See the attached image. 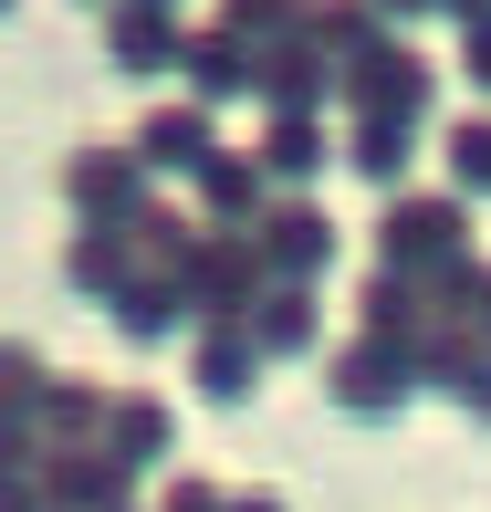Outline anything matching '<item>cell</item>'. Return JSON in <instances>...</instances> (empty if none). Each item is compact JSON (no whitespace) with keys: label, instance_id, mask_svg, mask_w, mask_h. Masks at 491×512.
I'll return each instance as SVG.
<instances>
[{"label":"cell","instance_id":"cell-3","mask_svg":"<svg viewBox=\"0 0 491 512\" xmlns=\"http://www.w3.org/2000/svg\"><path fill=\"white\" fill-rule=\"evenodd\" d=\"M345 115H397V126H429V95H439V63L418 53V42H387V53H366L356 74H335Z\"/></svg>","mask_w":491,"mask_h":512},{"label":"cell","instance_id":"cell-16","mask_svg":"<svg viewBox=\"0 0 491 512\" xmlns=\"http://www.w3.org/2000/svg\"><path fill=\"white\" fill-rule=\"evenodd\" d=\"M105 314H115V335H126V345H168L178 324H189V293H178V272H147V262H136V283L115 293Z\"/></svg>","mask_w":491,"mask_h":512},{"label":"cell","instance_id":"cell-13","mask_svg":"<svg viewBox=\"0 0 491 512\" xmlns=\"http://www.w3.org/2000/svg\"><path fill=\"white\" fill-rule=\"evenodd\" d=\"M251 95H262L272 115H324V95H335V74H324L303 42H272V53H251Z\"/></svg>","mask_w":491,"mask_h":512},{"label":"cell","instance_id":"cell-35","mask_svg":"<svg viewBox=\"0 0 491 512\" xmlns=\"http://www.w3.org/2000/svg\"><path fill=\"white\" fill-rule=\"evenodd\" d=\"M0 21H11V0H0Z\"/></svg>","mask_w":491,"mask_h":512},{"label":"cell","instance_id":"cell-25","mask_svg":"<svg viewBox=\"0 0 491 512\" xmlns=\"http://www.w3.org/2000/svg\"><path fill=\"white\" fill-rule=\"evenodd\" d=\"M42 377H53V366H42L32 345H21V335H0V429H21V418H32Z\"/></svg>","mask_w":491,"mask_h":512},{"label":"cell","instance_id":"cell-4","mask_svg":"<svg viewBox=\"0 0 491 512\" xmlns=\"http://www.w3.org/2000/svg\"><path fill=\"white\" fill-rule=\"evenodd\" d=\"M178 293H189V324H241V314H251V293H262L251 230H199L189 272H178Z\"/></svg>","mask_w":491,"mask_h":512},{"label":"cell","instance_id":"cell-30","mask_svg":"<svg viewBox=\"0 0 491 512\" xmlns=\"http://www.w3.org/2000/svg\"><path fill=\"white\" fill-rule=\"evenodd\" d=\"M439 21H460V32H481V21H491V0H439Z\"/></svg>","mask_w":491,"mask_h":512},{"label":"cell","instance_id":"cell-26","mask_svg":"<svg viewBox=\"0 0 491 512\" xmlns=\"http://www.w3.org/2000/svg\"><path fill=\"white\" fill-rule=\"evenodd\" d=\"M439 398H450L460 418H471V429H491V345H481V335L460 345V366L439 377Z\"/></svg>","mask_w":491,"mask_h":512},{"label":"cell","instance_id":"cell-15","mask_svg":"<svg viewBox=\"0 0 491 512\" xmlns=\"http://www.w3.org/2000/svg\"><path fill=\"white\" fill-rule=\"evenodd\" d=\"M189 377H199V398H209V408H241V398H251V377H262V356H251L241 324H199Z\"/></svg>","mask_w":491,"mask_h":512},{"label":"cell","instance_id":"cell-1","mask_svg":"<svg viewBox=\"0 0 491 512\" xmlns=\"http://www.w3.org/2000/svg\"><path fill=\"white\" fill-rule=\"evenodd\" d=\"M377 262L387 272H408V283H429V272H450V262H481L471 251V209H460L450 189H397L377 209Z\"/></svg>","mask_w":491,"mask_h":512},{"label":"cell","instance_id":"cell-7","mask_svg":"<svg viewBox=\"0 0 491 512\" xmlns=\"http://www.w3.org/2000/svg\"><path fill=\"white\" fill-rule=\"evenodd\" d=\"M126 147H136V168H147V178H199L209 157H220V136H209V105L178 95V105H147V115H136Z\"/></svg>","mask_w":491,"mask_h":512},{"label":"cell","instance_id":"cell-24","mask_svg":"<svg viewBox=\"0 0 491 512\" xmlns=\"http://www.w3.org/2000/svg\"><path fill=\"white\" fill-rule=\"evenodd\" d=\"M439 157H450V199L460 209L491 199V115H460V126L439 136Z\"/></svg>","mask_w":491,"mask_h":512},{"label":"cell","instance_id":"cell-21","mask_svg":"<svg viewBox=\"0 0 491 512\" xmlns=\"http://www.w3.org/2000/svg\"><path fill=\"white\" fill-rule=\"evenodd\" d=\"M63 283H74L84 304H115V293L136 283V241L126 230H84V241L63 251Z\"/></svg>","mask_w":491,"mask_h":512},{"label":"cell","instance_id":"cell-14","mask_svg":"<svg viewBox=\"0 0 491 512\" xmlns=\"http://www.w3.org/2000/svg\"><path fill=\"white\" fill-rule=\"evenodd\" d=\"M168 439H178V418H168V398H105V439L95 450L115 460V471H147V460H168Z\"/></svg>","mask_w":491,"mask_h":512},{"label":"cell","instance_id":"cell-27","mask_svg":"<svg viewBox=\"0 0 491 512\" xmlns=\"http://www.w3.org/2000/svg\"><path fill=\"white\" fill-rule=\"evenodd\" d=\"M230 492H220V481H199V471H178L168 481V492H157V512H220Z\"/></svg>","mask_w":491,"mask_h":512},{"label":"cell","instance_id":"cell-22","mask_svg":"<svg viewBox=\"0 0 491 512\" xmlns=\"http://www.w3.org/2000/svg\"><path fill=\"white\" fill-rule=\"evenodd\" d=\"M126 241H136V262H147V272H189V251H199V220H189V209H168V199H147Z\"/></svg>","mask_w":491,"mask_h":512},{"label":"cell","instance_id":"cell-12","mask_svg":"<svg viewBox=\"0 0 491 512\" xmlns=\"http://www.w3.org/2000/svg\"><path fill=\"white\" fill-rule=\"evenodd\" d=\"M32 439H42V450H95V439H105V387H84V377H42V398H32Z\"/></svg>","mask_w":491,"mask_h":512},{"label":"cell","instance_id":"cell-17","mask_svg":"<svg viewBox=\"0 0 491 512\" xmlns=\"http://www.w3.org/2000/svg\"><path fill=\"white\" fill-rule=\"evenodd\" d=\"M178 74H189V105H230V95H251V42H230L209 21V32L178 42Z\"/></svg>","mask_w":491,"mask_h":512},{"label":"cell","instance_id":"cell-33","mask_svg":"<svg viewBox=\"0 0 491 512\" xmlns=\"http://www.w3.org/2000/svg\"><path fill=\"white\" fill-rule=\"evenodd\" d=\"M471 335L491 345V262H481V304H471Z\"/></svg>","mask_w":491,"mask_h":512},{"label":"cell","instance_id":"cell-10","mask_svg":"<svg viewBox=\"0 0 491 512\" xmlns=\"http://www.w3.org/2000/svg\"><path fill=\"white\" fill-rule=\"evenodd\" d=\"M241 335H251V356H314V335H324V293H303V283H262L251 293V314H241Z\"/></svg>","mask_w":491,"mask_h":512},{"label":"cell","instance_id":"cell-6","mask_svg":"<svg viewBox=\"0 0 491 512\" xmlns=\"http://www.w3.org/2000/svg\"><path fill=\"white\" fill-rule=\"evenodd\" d=\"M324 387H335V408H345V418H366V429H387V418L418 398V377H408V345H345Z\"/></svg>","mask_w":491,"mask_h":512},{"label":"cell","instance_id":"cell-2","mask_svg":"<svg viewBox=\"0 0 491 512\" xmlns=\"http://www.w3.org/2000/svg\"><path fill=\"white\" fill-rule=\"evenodd\" d=\"M63 199L84 230H136V209L157 199V178L136 168V147H74L63 157Z\"/></svg>","mask_w":491,"mask_h":512},{"label":"cell","instance_id":"cell-20","mask_svg":"<svg viewBox=\"0 0 491 512\" xmlns=\"http://www.w3.org/2000/svg\"><path fill=\"white\" fill-rule=\"evenodd\" d=\"M408 157H418V126H397V115H356V126H345V168H356L366 189H387V199H397Z\"/></svg>","mask_w":491,"mask_h":512},{"label":"cell","instance_id":"cell-36","mask_svg":"<svg viewBox=\"0 0 491 512\" xmlns=\"http://www.w3.org/2000/svg\"><path fill=\"white\" fill-rule=\"evenodd\" d=\"M84 11H95V0H84Z\"/></svg>","mask_w":491,"mask_h":512},{"label":"cell","instance_id":"cell-11","mask_svg":"<svg viewBox=\"0 0 491 512\" xmlns=\"http://www.w3.org/2000/svg\"><path fill=\"white\" fill-rule=\"evenodd\" d=\"M178 42H189V21H178V11L105 0V53H115V74H178Z\"/></svg>","mask_w":491,"mask_h":512},{"label":"cell","instance_id":"cell-34","mask_svg":"<svg viewBox=\"0 0 491 512\" xmlns=\"http://www.w3.org/2000/svg\"><path fill=\"white\" fill-rule=\"evenodd\" d=\"M147 11H178V0H147Z\"/></svg>","mask_w":491,"mask_h":512},{"label":"cell","instance_id":"cell-5","mask_svg":"<svg viewBox=\"0 0 491 512\" xmlns=\"http://www.w3.org/2000/svg\"><path fill=\"white\" fill-rule=\"evenodd\" d=\"M251 262H262V283H303L314 293L324 272H335V220H324L314 199H272L262 230H251Z\"/></svg>","mask_w":491,"mask_h":512},{"label":"cell","instance_id":"cell-29","mask_svg":"<svg viewBox=\"0 0 491 512\" xmlns=\"http://www.w3.org/2000/svg\"><path fill=\"white\" fill-rule=\"evenodd\" d=\"M0 512H42V471H0Z\"/></svg>","mask_w":491,"mask_h":512},{"label":"cell","instance_id":"cell-18","mask_svg":"<svg viewBox=\"0 0 491 512\" xmlns=\"http://www.w3.org/2000/svg\"><path fill=\"white\" fill-rule=\"evenodd\" d=\"M251 157H262V178H272V189H293V199H303V178H324L335 136H324V115H272Z\"/></svg>","mask_w":491,"mask_h":512},{"label":"cell","instance_id":"cell-23","mask_svg":"<svg viewBox=\"0 0 491 512\" xmlns=\"http://www.w3.org/2000/svg\"><path fill=\"white\" fill-rule=\"evenodd\" d=\"M303 11H314V0H220V32L251 42V53H272V42H303Z\"/></svg>","mask_w":491,"mask_h":512},{"label":"cell","instance_id":"cell-9","mask_svg":"<svg viewBox=\"0 0 491 512\" xmlns=\"http://www.w3.org/2000/svg\"><path fill=\"white\" fill-rule=\"evenodd\" d=\"M42 512H136V481L105 450H42Z\"/></svg>","mask_w":491,"mask_h":512},{"label":"cell","instance_id":"cell-31","mask_svg":"<svg viewBox=\"0 0 491 512\" xmlns=\"http://www.w3.org/2000/svg\"><path fill=\"white\" fill-rule=\"evenodd\" d=\"M366 11H377V21H429L439 0H366Z\"/></svg>","mask_w":491,"mask_h":512},{"label":"cell","instance_id":"cell-19","mask_svg":"<svg viewBox=\"0 0 491 512\" xmlns=\"http://www.w3.org/2000/svg\"><path fill=\"white\" fill-rule=\"evenodd\" d=\"M418 324H429V314H418V283L377 262V272L356 283V345H408Z\"/></svg>","mask_w":491,"mask_h":512},{"label":"cell","instance_id":"cell-28","mask_svg":"<svg viewBox=\"0 0 491 512\" xmlns=\"http://www.w3.org/2000/svg\"><path fill=\"white\" fill-rule=\"evenodd\" d=\"M460 74L481 84V115H491V21H481V32H460Z\"/></svg>","mask_w":491,"mask_h":512},{"label":"cell","instance_id":"cell-8","mask_svg":"<svg viewBox=\"0 0 491 512\" xmlns=\"http://www.w3.org/2000/svg\"><path fill=\"white\" fill-rule=\"evenodd\" d=\"M189 209H199V230H262V209H272L262 157H251V147H220V157L189 178Z\"/></svg>","mask_w":491,"mask_h":512},{"label":"cell","instance_id":"cell-32","mask_svg":"<svg viewBox=\"0 0 491 512\" xmlns=\"http://www.w3.org/2000/svg\"><path fill=\"white\" fill-rule=\"evenodd\" d=\"M220 512H293V502H283V492H230Z\"/></svg>","mask_w":491,"mask_h":512}]
</instances>
